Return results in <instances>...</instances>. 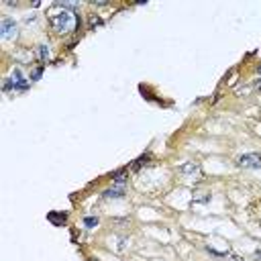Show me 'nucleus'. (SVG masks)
<instances>
[{"label":"nucleus","instance_id":"nucleus-4","mask_svg":"<svg viewBox=\"0 0 261 261\" xmlns=\"http://www.w3.org/2000/svg\"><path fill=\"white\" fill-rule=\"evenodd\" d=\"M0 33H2L4 39H8V37H12L17 33V23L12 19H4L2 23H0Z\"/></svg>","mask_w":261,"mask_h":261},{"label":"nucleus","instance_id":"nucleus-5","mask_svg":"<svg viewBox=\"0 0 261 261\" xmlns=\"http://www.w3.org/2000/svg\"><path fill=\"white\" fill-rule=\"evenodd\" d=\"M49 53H51V51H49L47 45H39V47H37V55H39L41 61H47L49 59Z\"/></svg>","mask_w":261,"mask_h":261},{"label":"nucleus","instance_id":"nucleus-7","mask_svg":"<svg viewBox=\"0 0 261 261\" xmlns=\"http://www.w3.org/2000/svg\"><path fill=\"white\" fill-rule=\"evenodd\" d=\"M84 225L88 227V229H92V227L98 225V218H94V216H86V218H84Z\"/></svg>","mask_w":261,"mask_h":261},{"label":"nucleus","instance_id":"nucleus-1","mask_svg":"<svg viewBox=\"0 0 261 261\" xmlns=\"http://www.w3.org/2000/svg\"><path fill=\"white\" fill-rule=\"evenodd\" d=\"M49 23H51V27H53L55 33L68 35V33H71L73 29H76L78 19H76V15H73L71 10H61V12H57V15H53L51 19H49Z\"/></svg>","mask_w":261,"mask_h":261},{"label":"nucleus","instance_id":"nucleus-2","mask_svg":"<svg viewBox=\"0 0 261 261\" xmlns=\"http://www.w3.org/2000/svg\"><path fill=\"white\" fill-rule=\"evenodd\" d=\"M239 166L245 169H259L261 167V155L259 153H247L239 159Z\"/></svg>","mask_w":261,"mask_h":261},{"label":"nucleus","instance_id":"nucleus-6","mask_svg":"<svg viewBox=\"0 0 261 261\" xmlns=\"http://www.w3.org/2000/svg\"><path fill=\"white\" fill-rule=\"evenodd\" d=\"M43 76V66H39L33 73H31V82H39V78Z\"/></svg>","mask_w":261,"mask_h":261},{"label":"nucleus","instance_id":"nucleus-3","mask_svg":"<svg viewBox=\"0 0 261 261\" xmlns=\"http://www.w3.org/2000/svg\"><path fill=\"white\" fill-rule=\"evenodd\" d=\"M12 84H15V90L17 92H24V90H27L29 88V82L27 80H24V76H23V71L17 68L15 71H12Z\"/></svg>","mask_w":261,"mask_h":261}]
</instances>
